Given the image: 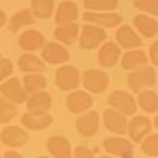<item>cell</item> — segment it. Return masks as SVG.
Masks as SVG:
<instances>
[{"instance_id":"1f68e13d","label":"cell","mask_w":158,"mask_h":158,"mask_svg":"<svg viewBox=\"0 0 158 158\" xmlns=\"http://www.w3.org/2000/svg\"><path fill=\"white\" fill-rule=\"evenodd\" d=\"M142 153L147 156H158V135H147L142 139Z\"/></svg>"},{"instance_id":"30bf717a","label":"cell","mask_w":158,"mask_h":158,"mask_svg":"<svg viewBox=\"0 0 158 158\" xmlns=\"http://www.w3.org/2000/svg\"><path fill=\"white\" fill-rule=\"evenodd\" d=\"M0 92H2V95L6 100L16 103V104L24 103L27 100V92H25V89L22 87V84L18 77H11L8 81H5L0 85Z\"/></svg>"},{"instance_id":"277c9868","label":"cell","mask_w":158,"mask_h":158,"mask_svg":"<svg viewBox=\"0 0 158 158\" xmlns=\"http://www.w3.org/2000/svg\"><path fill=\"white\" fill-rule=\"evenodd\" d=\"M82 84L92 94H101L109 85V76L101 70H87L82 74Z\"/></svg>"},{"instance_id":"3957f363","label":"cell","mask_w":158,"mask_h":158,"mask_svg":"<svg viewBox=\"0 0 158 158\" xmlns=\"http://www.w3.org/2000/svg\"><path fill=\"white\" fill-rule=\"evenodd\" d=\"M108 103L112 109L122 112L125 115H135L136 112V100L128 92H123V90L112 92L111 97L108 98Z\"/></svg>"},{"instance_id":"f1b7e54d","label":"cell","mask_w":158,"mask_h":158,"mask_svg":"<svg viewBox=\"0 0 158 158\" xmlns=\"http://www.w3.org/2000/svg\"><path fill=\"white\" fill-rule=\"evenodd\" d=\"M24 89L27 94H35V92L46 89V77L40 73H29L24 76Z\"/></svg>"},{"instance_id":"7c38bea8","label":"cell","mask_w":158,"mask_h":158,"mask_svg":"<svg viewBox=\"0 0 158 158\" xmlns=\"http://www.w3.org/2000/svg\"><path fill=\"white\" fill-rule=\"evenodd\" d=\"M92 103H94L92 97L84 90H74L67 97V108L73 114H82V112L89 111Z\"/></svg>"},{"instance_id":"cb8c5ba5","label":"cell","mask_w":158,"mask_h":158,"mask_svg":"<svg viewBox=\"0 0 158 158\" xmlns=\"http://www.w3.org/2000/svg\"><path fill=\"white\" fill-rule=\"evenodd\" d=\"M18 67L24 73H40L46 70V63L35 54H24L18 60Z\"/></svg>"},{"instance_id":"4fadbf2b","label":"cell","mask_w":158,"mask_h":158,"mask_svg":"<svg viewBox=\"0 0 158 158\" xmlns=\"http://www.w3.org/2000/svg\"><path fill=\"white\" fill-rule=\"evenodd\" d=\"M98 128H100V117L95 111H89L82 114L81 117H77V120H76V130L82 136L97 135Z\"/></svg>"},{"instance_id":"4316f807","label":"cell","mask_w":158,"mask_h":158,"mask_svg":"<svg viewBox=\"0 0 158 158\" xmlns=\"http://www.w3.org/2000/svg\"><path fill=\"white\" fill-rule=\"evenodd\" d=\"M33 22H35V16L32 15V11L30 10H21V11H18L16 15L10 19L8 29H10V32L16 33L19 29L25 27V25H30Z\"/></svg>"},{"instance_id":"d6986e66","label":"cell","mask_w":158,"mask_h":158,"mask_svg":"<svg viewBox=\"0 0 158 158\" xmlns=\"http://www.w3.org/2000/svg\"><path fill=\"white\" fill-rule=\"evenodd\" d=\"M133 24L138 29V32L146 38H155L158 33V22L155 18H150L149 15H138L133 18Z\"/></svg>"},{"instance_id":"83f0119b","label":"cell","mask_w":158,"mask_h":158,"mask_svg":"<svg viewBox=\"0 0 158 158\" xmlns=\"http://www.w3.org/2000/svg\"><path fill=\"white\" fill-rule=\"evenodd\" d=\"M30 11L38 19H48L54 13V0H32Z\"/></svg>"},{"instance_id":"8fae6325","label":"cell","mask_w":158,"mask_h":158,"mask_svg":"<svg viewBox=\"0 0 158 158\" xmlns=\"http://www.w3.org/2000/svg\"><path fill=\"white\" fill-rule=\"evenodd\" d=\"M103 122H104V127H106L111 133H115V135H125L127 133V125H128L127 115L115 111V109L104 111Z\"/></svg>"},{"instance_id":"74e56055","label":"cell","mask_w":158,"mask_h":158,"mask_svg":"<svg viewBox=\"0 0 158 158\" xmlns=\"http://www.w3.org/2000/svg\"><path fill=\"white\" fill-rule=\"evenodd\" d=\"M5 156H6V158H10V156H11V158H13V156H21V153H18V152H6Z\"/></svg>"},{"instance_id":"7402d4cb","label":"cell","mask_w":158,"mask_h":158,"mask_svg":"<svg viewBox=\"0 0 158 158\" xmlns=\"http://www.w3.org/2000/svg\"><path fill=\"white\" fill-rule=\"evenodd\" d=\"M77 15H79V10L74 2H62L56 10V22L57 25L74 22L77 19Z\"/></svg>"},{"instance_id":"d4e9b609","label":"cell","mask_w":158,"mask_h":158,"mask_svg":"<svg viewBox=\"0 0 158 158\" xmlns=\"http://www.w3.org/2000/svg\"><path fill=\"white\" fill-rule=\"evenodd\" d=\"M139 97H138V104L141 106V109L147 114H155L158 109V94L155 90L146 89V90H141L138 92Z\"/></svg>"},{"instance_id":"d6a6232c","label":"cell","mask_w":158,"mask_h":158,"mask_svg":"<svg viewBox=\"0 0 158 158\" xmlns=\"http://www.w3.org/2000/svg\"><path fill=\"white\" fill-rule=\"evenodd\" d=\"M135 6L147 15L156 16L158 13V0H135Z\"/></svg>"},{"instance_id":"9a60e30c","label":"cell","mask_w":158,"mask_h":158,"mask_svg":"<svg viewBox=\"0 0 158 158\" xmlns=\"http://www.w3.org/2000/svg\"><path fill=\"white\" fill-rule=\"evenodd\" d=\"M115 38H117V44L120 48H125V49L141 48V44H142L141 36L133 30V27H130V25H120V27L117 29Z\"/></svg>"},{"instance_id":"52a82bcc","label":"cell","mask_w":158,"mask_h":158,"mask_svg":"<svg viewBox=\"0 0 158 158\" xmlns=\"http://www.w3.org/2000/svg\"><path fill=\"white\" fill-rule=\"evenodd\" d=\"M152 120L146 115H135L127 125V133L131 136V141L141 142L152 131Z\"/></svg>"},{"instance_id":"7a4b0ae2","label":"cell","mask_w":158,"mask_h":158,"mask_svg":"<svg viewBox=\"0 0 158 158\" xmlns=\"http://www.w3.org/2000/svg\"><path fill=\"white\" fill-rule=\"evenodd\" d=\"M79 46L82 49H95L100 44L104 43L106 40V32L103 30V27L95 24H84V27L81 29L79 33Z\"/></svg>"},{"instance_id":"6da1fadb","label":"cell","mask_w":158,"mask_h":158,"mask_svg":"<svg viewBox=\"0 0 158 158\" xmlns=\"http://www.w3.org/2000/svg\"><path fill=\"white\" fill-rule=\"evenodd\" d=\"M128 85L133 92H141L142 89H149L152 85H155L156 82V71L155 68L150 67H139L135 68L133 73L128 74Z\"/></svg>"},{"instance_id":"e0dca14e","label":"cell","mask_w":158,"mask_h":158,"mask_svg":"<svg viewBox=\"0 0 158 158\" xmlns=\"http://www.w3.org/2000/svg\"><path fill=\"white\" fill-rule=\"evenodd\" d=\"M98 60L103 67L106 68H112L117 65V62L120 60V46L117 43H104L101 48H100V52H98Z\"/></svg>"},{"instance_id":"d590c367","label":"cell","mask_w":158,"mask_h":158,"mask_svg":"<svg viewBox=\"0 0 158 158\" xmlns=\"http://www.w3.org/2000/svg\"><path fill=\"white\" fill-rule=\"evenodd\" d=\"M156 52H158V41L155 40V41L152 43V46H150V60H152L153 65L158 63V56H156Z\"/></svg>"},{"instance_id":"9c48e42d","label":"cell","mask_w":158,"mask_h":158,"mask_svg":"<svg viewBox=\"0 0 158 158\" xmlns=\"http://www.w3.org/2000/svg\"><path fill=\"white\" fill-rule=\"evenodd\" d=\"M103 147L106 149L108 153L114 156H122V158L133 156V144L125 138H117V136L108 138V139H104Z\"/></svg>"},{"instance_id":"5b68a950","label":"cell","mask_w":158,"mask_h":158,"mask_svg":"<svg viewBox=\"0 0 158 158\" xmlns=\"http://www.w3.org/2000/svg\"><path fill=\"white\" fill-rule=\"evenodd\" d=\"M81 74L73 65H63L56 71V85L60 90H73L79 85Z\"/></svg>"},{"instance_id":"5bb4252c","label":"cell","mask_w":158,"mask_h":158,"mask_svg":"<svg viewBox=\"0 0 158 158\" xmlns=\"http://www.w3.org/2000/svg\"><path fill=\"white\" fill-rule=\"evenodd\" d=\"M21 123L22 127L29 128V130L40 131L52 125V117L48 112H27L22 115Z\"/></svg>"},{"instance_id":"8d00e7d4","label":"cell","mask_w":158,"mask_h":158,"mask_svg":"<svg viewBox=\"0 0 158 158\" xmlns=\"http://www.w3.org/2000/svg\"><path fill=\"white\" fill-rule=\"evenodd\" d=\"M5 24H6V15L0 10V27H3Z\"/></svg>"},{"instance_id":"ffe728a7","label":"cell","mask_w":158,"mask_h":158,"mask_svg":"<svg viewBox=\"0 0 158 158\" xmlns=\"http://www.w3.org/2000/svg\"><path fill=\"white\" fill-rule=\"evenodd\" d=\"M25 103H27V109L30 112H48L52 100H51V95L48 92L40 90V92L32 94V97H27Z\"/></svg>"},{"instance_id":"4dcf8cb0","label":"cell","mask_w":158,"mask_h":158,"mask_svg":"<svg viewBox=\"0 0 158 158\" xmlns=\"http://www.w3.org/2000/svg\"><path fill=\"white\" fill-rule=\"evenodd\" d=\"M118 5V0H84L89 11H112Z\"/></svg>"},{"instance_id":"8992f818","label":"cell","mask_w":158,"mask_h":158,"mask_svg":"<svg viewBox=\"0 0 158 158\" xmlns=\"http://www.w3.org/2000/svg\"><path fill=\"white\" fill-rule=\"evenodd\" d=\"M41 59L51 65H60L70 60V52L67 48H63L62 43H44L41 48Z\"/></svg>"},{"instance_id":"f546056e","label":"cell","mask_w":158,"mask_h":158,"mask_svg":"<svg viewBox=\"0 0 158 158\" xmlns=\"http://www.w3.org/2000/svg\"><path fill=\"white\" fill-rule=\"evenodd\" d=\"M16 114H18L16 103L6 100L5 97H0V123H8Z\"/></svg>"},{"instance_id":"44dd1931","label":"cell","mask_w":158,"mask_h":158,"mask_svg":"<svg viewBox=\"0 0 158 158\" xmlns=\"http://www.w3.org/2000/svg\"><path fill=\"white\" fill-rule=\"evenodd\" d=\"M46 147L52 156H57V158H67L71 155V146L68 139L62 136H51L46 142Z\"/></svg>"},{"instance_id":"603a6c76","label":"cell","mask_w":158,"mask_h":158,"mask_svg":"<svg viewBox=\"0 0 158 158\" xmlns=\"http://www.w3.org/2000/svg\"><path fill=\"white\" fill-rule=\"evenodd\" d=\"M54 36L62 44H73L79 36V25L76 22L59 25V27L56 29V32H54Z\"/></svg>"},{"instance_id":"836d02e7","label":"cell","mask_w":158,"mask_h":158,"mask_svg":"<svg viewBox=\"0 0 158 158\" xmlns=\"http://www.w3.org/2000/svg\"><path fill=\"white\" fill-rule=\"evenodd\" d=\"M13 73V63L8 59H0V82Z\"/></svg>"},{"instance_id":"ba28073f","label":"cell","mask_w":158,"mask_h":158,"mask_svg":"<svg viewBox=\"0 0 158 158\" xmlns=\"http://www.w3.org/2000/svg\"><path fill=\"white\" fill-rule=\"evenodd\" d=\"M84 21L100 27H117L123 19L118 13L114 11H87L84 13Z\"/></svg>"},{"instance_id":"2e32d148","label":"cell","mask_w":158,"mask_h":158,"mask_svg":"<svg viewBox=\"0 0 158 158\" xmlns=\"http://www.w3.org/2000/svg\"><path fill=\"white\" fill-rule=\"evenodd\" d=\"M0 139L5 146L8 147H21L24 146L29 139V135L19 127H5L2 135H0Z\"/></svg>"},{"instance_id":"484cf974","label":"cell","mask_w":158,"mask_h":158,"mask_svg":"<svg viewBox=\"0 0 158 158\" xmlns=\"http://www.w3.org/2000/svg\"><path fill=\"white\" fill-rule=\"evenodd\" d=\"M120 62L125 70H135L147 63V54L141 49H130Z\"/></svg>"},{"instance_id":"ac0fdd59","label":"cell","mask_w":158,"mask_h":158,"mask_svg":"<svg viewBox=\"0 0 158 158\" xmlns=\"http://www.w3.org/2000/svg\"><path fill=\"white\" fill-rule=\"evenodd\" d=\"M46 43L44 36L41 35V32L38 30H25L22 35H19L18 38V44L21 46V49L24 51H36V49H41L43 44Z\"/></svg>"},{"instance_id":"e575fe53","label":"cell","mask_w":158,"mask_h":158,"mask_svg":"<svg viewBox=\"0 0 158 158\" xmlns=\"http://www.w3.org/2000/svg\"><path fill=\"white\" fill-rule=\"evenodd\" d=\"M74 156H79V158H82V156H92V152L85 146H79V147L74 149Z\"/></svg>"}]
</instances>
